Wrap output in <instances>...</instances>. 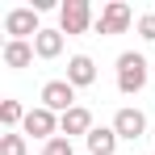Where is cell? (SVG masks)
<instances>
[{
  "mask_svg": "<svg viewBox=\"0 0 155 155\" xmlns=\"http://www.w3.org/2000/svg\"><path fill=\"white\" fill-rule=\"evenodd\" d=\"M143 88H147V59L134 54V51H122L117 54V92L134 97Z\"/></svg>",
  "mask_w": 155,
  "mask_h": 155,
  "instance_id": "6da1fadb",
  "label": "cell"
},
{
  "mask_svg": "<svg viewBox=\"0 0 155 155\" xmlns=\"http://www.w3.org/2000/svg\"><path fill=\"white\" fill-rule=\"evenodd\" d=\"M4 34H8V42H25V38H38L42 25H38V8L25 4V8H8L4 13Z\"/></svg>",
  "mask_w": 155,
  "mask_h": 155,
  "instance_id": "7a4b0ae2",
  "label": "cell"
},
{
  "mask_svg": "<svg viewBox=\"0 0 155 155\" xmlns=\"http://www.w3.org/2000/svg\"><path fill=\"white\" fill-rule=\"evenodd\" d=\"M88 25H92V4H88V0L59 4V29H63V34H88Z\"/></svg>",
  "mask_w": 155,
  "mask_h": 155,
  "instance_id": "3957f363",
  "label": "cell"
},
{
  "mask_svg": "<svg viewBox=\"0 0 155 155\" xmlns=\"http://www.w3.org/2000/svg\"><path fill=\"white\" fill-rule=\"evenodd\" d=\"M130 21H134V13H130L126 0H109L101 8V17H97V34H126Z\"/></svg>",
  "mask_w": 155,
  "mask_h": 155,
  "instance_id": "277c9868",
  "label": "cell"
},
{
  "mask_svg": "<svg viewBox=\"0 0 155 155\" xmlns=\"http://www.w3.org/2000/svg\"><path fill=\"white\" fill-rule=\"evenodd\" d=\"M21 130L34 134V138H42V143H51L54 134H59V113H51L46 105H38V109H29V113H25Z\"/></svg>",
  "mask_w": 155,
  "mask_h": 155,
  "instance_id": "5b68a950",
  "label": "cell"
},
{
  "mask_svg": "<svg viewBox=\"0 0 155 155\" xmlns=\"http://www.w3.org/2000/svg\"><path fill=\"white\" fill-rule=\"evenodd\" d=\"M42 105L63 117L67 109H76V88H71L67 80H51V84H42Z\"/></svg>",
  "mask_w": 155,
  "mask_h": 155,
  "instance_id": "8992f818",
  "label": "cell"
},
{
  "mask_svg": "<svg viewBox=\"0 0 155 155\" xmlns=\"http://www.w3.org/2000/svg\"><path fill=\"white\" fill-rule=\"evenodd\" d=\"M113 130H117V138H130V143H138V138H143V130H147V117H143V109H117V113H113Z\"/></svg>",
  "mask_w": 155,
  "mask_h": 155,
  "instance_id": "52a82bcc",
  "label": "cell"
},
{
  "mask_svg": "<svg viewBox=\"0 0 155 155\" xmlns=\"http://www.w3.org/2000/svg\"><path fill=\"white\" fill-rule=\"evenodd\" d=\"M59 134H63V138H76V134H84V138H88V134H92V113H88L84 105L67 109V113L59 117Z\"/></svg>",
  "mask_w": 155,
  "mask_h": 155,
  "instance_id": "ba28073f",
  "label": "cell"
},
{
  "mask_svg": "<svg viewBox=\"0 0 155 155\" xmlns=\"http://www.w3.org/2000/svg\"><path fill=\"white\" fill-rule=\"evenodd\" d=\"M92 80H97V63H92L88 54H71V59H67V84H71V88H88Z\"/></svg>",
  "mask_w": 155,
  "mask_h": 155,
  "instance_id": "9c48e42d",
  "label": "cell"
},
{
  "mask_svg": "<svg viewBox=\"0 0 155 155\" xmlns=\"http://www.w3.org/2000/svg\"><path fill=\"white\" fill-rule=\"evenodd\" d=\"M84 143H88V155H113L117 151V130L113 126H92V134Z\"/></svg>",
  "mask_w": 155,
  "mask_h": 155,
  "instance_id": "30bf717a",
  "label": "cell"
},
{
  "mask_svg": "<svg viewBox=\"0 0 155 155\" xmlns=\"http://www.w3.org/2000/svg\"><path fill=\"white\" fill-rule=\"evenodd\" d=\"M34 54L38 59H59L63 54V29H42L34 38Z\"/></svg>",
  "mask_w": 155,
  "mask_h": 155,
  "instance_id": "8fae6325",
  "label": "cell"
},
{
  "mask_svg": "<svg viewBox=\"0 0 155 155\" xmlns=\"http://www.w3.org/2000/svg\"><path fill=\"white\" fill-rule=\"evenodd\" d=\"M34 63V42H4V67L21 71Z\"/></svg>",
  "mask_w": 155,
  "mask_h": 155,
  "instance_id": "7c38bea8",
  "label": "cell"
},
{
  "mask_svg": "<svg viewBox=\"0 0 155 155\" xmlns=\"http://www.w3.org/2000/svg\"><path fill=\"white\" fill-rule=\"evenodd\" d=\"M29 109H21V101H0V122H4V130H17L21 122H25Z\"/></svg>",
  "mask_w": 155,
  "mask_h": 155,
  "instance_id": "4fadbf2b",
  "label": "cell"
},
{
  "mask_svg": "<svg viewBox=\"0 0 155 155\" xmlns=\"http://www.w3.org/2000/svg\"><path fill=\"white\" fill-rule=\"evenodd\" d=\"M0 155H29L25 134H17V130H4V134H0Z\"/></svg>",
  "mask_w": 155,
  "mask_h": 155,
  "instance_id": "5bb4252c",
  "label": "cell"
},
{
  "mask_svg": "<svg viewBox=\"0 0 155 155\" xmlns=\"http://www.w3.org/2000/svg\"><path fill=\"white\" fill-rule=\"evenodd\" d=\"M42 155H76V151H71V138H63V134H54L51 143H46V151H42Z\"/></svg>",
  "mask_w": 155,
  "mask_h": 155,
  "instance_id": "9a60e30c",
  "label": "cell"
},
{
  "mask_svg": "<svg viewBox=\"0 0 155 155\" xmlns=\"http://www.w3.org/2000/svg\"><path fill=\"white\" fill-rule=\"evenodd\" d=\"M138 34H143L147 42H155V13H143V17H138Z\"/></svg>",
  "mask_w": 155,
  "mask_h": 155,
  "instance_id": "2e32d148",
  "label": "cell"
}]
</instances>
